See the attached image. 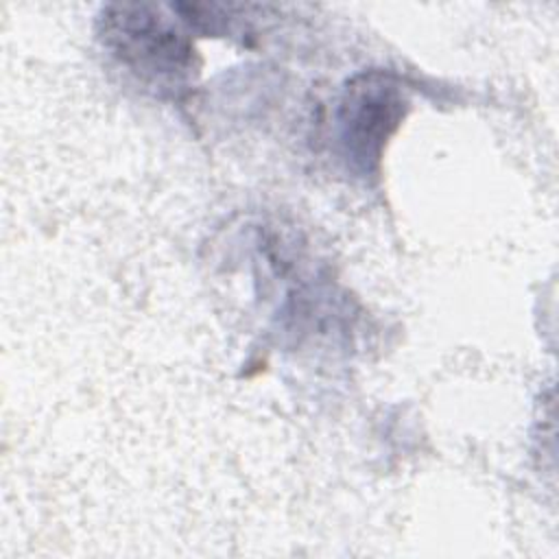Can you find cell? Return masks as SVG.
<instances>
[{
  "label": "cell",
  "instance_id": "1",
  "mask_svg": "<svg viewBox=\"0 0 559 559\" xmlns=\"http://www.w3.org/2000/svg\"><path fill=\"white\" fill-rule=\"evenodd\" d=\"M103 41L157 87H177L194 70L192 41L153 4H114L103 11Z\"/></svg>",
  "mask_w": 559,
  "mask_h": 559
},
{
  "label": "cell",
  "instance_id": "2",
  "mask_svg": "<svg viewBox=\"0 0 559 559\" xmlns=\"http://www.w3.org/2000/svg\"><path fill=\"white\" fill-rule=\"evenodd\" d=\"M406 111V96L393 74L365 72L356 76L338 107V140L354 170L378 168L382 148Z\"/></svg>",
  "mask_w": 559,
  "mask_h": 559
}]
</instances>
